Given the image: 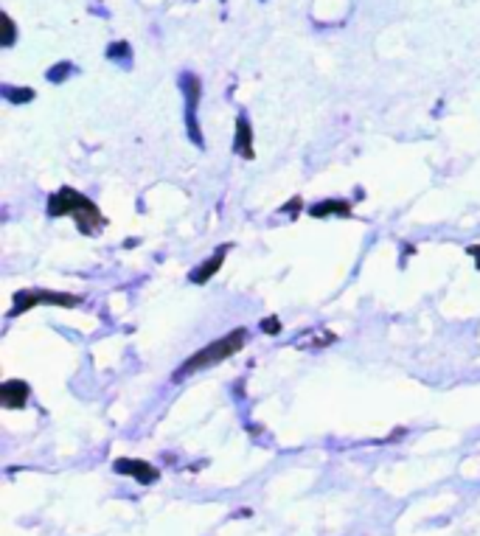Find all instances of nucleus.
Listing matches in <instances>:
<instances>
[{"instance_id": "4", "label": "nucleus", "mask_w": 480, "mask_h": 536, "mask_svg": "<svg viewBox=\"0 0 480 536\" xmlns=\"http://www.w3.org/2000/svg\"><path fill=\"white\" fill-rule=\"evenodd\" d=\"M180 87H183V96H186V121H189V132H191V141H194V143H203V138H200V129H197V104H200V96H203L200 79H197L194 73H183V79H180Z\"/></svg>"}, {"instance_id": "7", "label": "nucleus", "mask_w": 480, "mask_h": 536, "mask_svg": "<svg viewBox=\"0 0 480 536\" xmlns=\"http://www.w3.org/2000/svg\"><path fill=\"white\" fill-rule=\"evenodd\" d=\"M228 250H231V245H220V248H217V253H214L206 264H200V267H194L191 272H189V281H191V283H206V281H211V278L217 275V269L222 267V262H225Z\"/></svg>"}, {"instance_id": "11", "label": "nucleus", "mask_w": 480, "mask_h": 536, "mask_svg": "<svg viewBox=\"0 0 480 536\" xmlns=\"http://www.w3.org/2000/svg\"><path fill=\"white\" fill-rule=\"evenodd\" d=\"M107 56H110V59H121V62H127V59H130V45H127V42H115V45L107 48Z\"/></svg>"}, {"instance_id": "13", "label": "nucleus", "mask_w": 480, "mask_h": 536, "mask_svg": "<svg viewBox=\"0 0 480 536\" xmlns=\"http://www.w3.org/2000/svg\"><path fill=\"white\" fill-rule=\"evenodd\" d=\"M3 28H6V37H3V45L8 48V45L14 42V23H11V17H8V14H3Z\"/></svg>"}, {"instance_id": "8", "label": "nucleus", "mask_w": 480, "mask_h": 536, "mask_svg": "<svg viewBox=\"0 0 480 536\" xmlns=\"http://www.w3.org/2000/svg\"><path fill=\"white\" fill-rule=\"evenodd\" d=\"M234 152L241 155V158H247V160L255 158V155H253V127H250L247 115H239V118H236V141H234Z\"/></svg>"}, {"instance_id": "10", "label": "nucleus", "mask_w": 480, "mask_h": 536, "mask_svg": "<svg viewBox=\"0 0 480 536\" xmlns=\"http://www.w3.org/2000/svg\"><path fill=\"white\" fill-rule=\"evenodd\" d=\"M3 96H6L8 101L20 104V101H31V98H34V90H31V87H11V84H3Z\"/></svg>"}, {"instance_id": "12", "label": "nucleus", "mask_w": 480, "mask_h": 536, "mask_svg": "<svg viewBox=\"0 0 480 536\" xmlns=\"http://www.w3.org/2000/svg\"><path fill=\"white\" fill-rule=\"evenodd\" d=\"M70 68H73L70 62H59L53 70H48V79H51V82H62V79L70 73Z\"/></svg>"}, {"instance_id": "15", "label": "nucleus", "mask_w": 480, "mask_h": 536, "mask_svg": "<svg viewBox=\"0 0 480 536\" xmlns=\"http://www.w3.org/2000/svg\"><path fill=\"white\" fill-rule=\"evenodd\" d=\"M467 253H469V256L478 262V269H480V245H472V248H467Z\"/></svg>"}, {"instance_id": "2", "label": "nucleus", "mask_w": 480, "mask_h": 536, "mask_svg": "<svg viewBox=\"0 0 480 536\" xmlns=\"http://www.w3.org/2000/svg\"><path fill=\"white\" fill-rule=\"evenodd\" d=\"M247 337H250L247 328H234L231 334L214 340L211 345H206V348H200L197 354H191V357L183 362V368L175 374V379L189 376V374H197V371H203V368H214V365H220L222 359H231L234 354H239L241 348H244Z\"/></svg>"}, {"instance_id": "5", "label": "nucleus", "mask_w": 480, "mask_h": 536, "mask_svg": "<svg viewBox=\"0 0 480 536\" xmlns=\"http://www.w3.org/2000/svg\"><path fill=\"white\" fill-rule=\"evenodd\" d=\"M113 469L118 472V475H127V478H135L138 483H144V486H149V483H155L158 480V469L152 466V464H146V461H132V458H118L115 464H113Z\"/></svg>"}, {"instance_id": "6", "label": "nucleus", "mask_w": 480, "mask_h": 536, "mask_svg": "<svg viewBox=\"0 0 480 536\" xmlns=\"http://www.w3.org/2000/svg\"><path fill=\"white\" fill-rule=\"evenodd\" d=\"M28 393L31 390H28V385L23 379H8V382L0 385V404L8 407V410H20V407H25Z\"/></svg>"}, {"instance_id": "3", "label": "nucleus", "mask_w": 480, "mask_h": 536, "mask_svg": "<svg viewBox=\"0 0 480 536\" xmlns=\"http://www.w3.org/2000/svg\"><path fill=\"white\" fill-rule=\"evenodd\" d=\"M39 303H51V306H79L76 295L68 292H53V289H20L14 292V303L8 309V317H17L23 312H31Z\"/></svg>"}, {"instance_id": "1", "label": "nucleus", "mask_w": 480, "mask_h": 536, "mask_svg": "<svg viewBox=\"0 0 480 536\" xmlns=\"http://www.w3.org/2000/svg\"><path fill=\"white\" fill-rule=\"evenodd\" d=\"M48 217H53V219L56 217H73L76 225H79V234H84V236H96L107 225L99 205L90 197H84V194H79L76 189H68V186L48 197Z\"/></svg>"}, {"instance_id": "14", "label": "nucleus", "mask_w": 480, "mask_h": 536, "mask_svg": "<svg viewBox=\"0 0 480 536\" xmlns=\"http://www.w3.org/2000/svg\"><path fill=\"white\" fill-rule=\"evenodd\" d=\"M261 328H264V331H270V334H278V328H281V323H278V320L272 317V320H264V323H261Z\"/></svg>"}, {"instance_id": "9", "label": "nucleus", "mask_w": 480, "mask_h": 536, "mask_svg": "<svg viewBox=\"0 0 480 536\" xmlns=\"http://www.w3.org/2000/svg\"><path fill=\"white\" fill-rule=\"evenodd\" d=\"M309 214L317 217V219H323V217H351V203H346V200H323V203L312 205Z\"/></svg>"}]
</instances>
